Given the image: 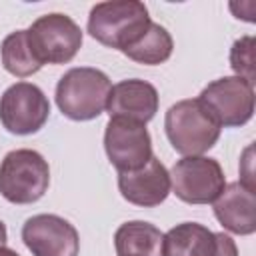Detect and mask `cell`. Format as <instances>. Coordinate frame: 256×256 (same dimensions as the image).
Masks as SVG:
<instances>
[{"mask_svg": "<svg viewBox=\"0 0 256 256\" xmlns=\"http://www.w3.org/2000/svg\"><path fill=\"white\" fill-rule=\"evenodd\" d=\"M152 24L148 8L138 0H112L92 6L88 32L100 44L124 52Z\"/></svg>", "mask_w": 256, "mask_h": 256, "instance_id": "6da1fadb", "label": "cell"}, {"mask_svg": "<svg viewBox=\"0 0 256 256\" xmlns=\"http://www.w3.org/2000/svg\"><path fill=\"white\" fill-rule=\"evenodd\" d=\"M164 130L178 154L202 156L218 142L222 126L198 98H188L168 108Z\"/></svg>", "mask_w": 256, "mask_h": 256, "instance_id": "7a4b0ae2", "label": "cell"}, {"mask_svg": "<svg viewBox=\"0 0 256 256\" xmlns=\"http://www.w3.org/2000/svg\"><path fill=\"white\" fill-rule=\"evenodd\" d=\"M110 90L112 82L102 70L90 66L72 68L56 84V104L70 120H94L106 110Z\"/></svg>", "mask_w": 256, "mask_h": 256, "instance_id": "3957f363", "label": "cell"}, {"mask_svg": "<svg viewBox=\"0 0 256 256\" xmlns=\"http://www.w3.org/2000/svg\"><path fill=\"white\" fill-rule=\"evenodd\" d=\"M50 184V168L42 154L30 148L12 150L0 164V194L12 204L40 200Z\"/></svg>", "mask_w": 256, "mask_h": 256, "instance_id": "277c9868", "label": "cell"}, {"mask_svg": "<svg viewBox=\"0 0 256 256\" xmlns=\"http://www.w3.org/2000/svg\"><path fill=\"white\" fill-rule=\"evenodd\" d=\"M28 40L42 66L66 64L82 46V30L70 16L52 12L32 22L28 28Z\"/></svg>", "mask_w": 256, "mask_h": 256, "instance_id": "5b68a950", "label": "cell"}, {"mask_svg": "<svg viewBox=\"0 0 256 256\" xmlns=\"http://www.w3.org/2000/svg\"><path fill=\"white\" fill-rule=\"evenodd\" d=\"M170 186L186 204H212L226 186L218 160L206 156H184L170 170Z\"/></svg>", "mask_w": 256, "mask_h": 256, "instance_id": "8992f818", "label": "cell"}, {"mask_svg": "<svg viewBox=\"0 0 256 256\" xmlns=\"http://www.w3.org/2000/svg\"><path fill=\"white\" fill-rule=\"evenodd\" d=\"M198 100L222 128H238L254 116V86L238 76H224L200 92Z\"/></svg>", "mask_w": 256, "mask_h": 256, "instance_id": "52a82bcc", "label": "cell"}, {"mask_svg": "<svg viewBox=\"0 0 256 256\" xmlns=\"http://www.w3.org/2000/svg\"><path fill=\"white\" fill-rule=\"evenodd\" d=\"M50 114V102L46 94L30 82H16L0 96V122L18 136L38 132Z\"/></svg>", "mask_w": 256, "mask_h": 256, "instance_id": "ba28073f", "label": "cell"}, {"mask_svg": "<svg viewBox=\"0 0 256 256\" xmlns=\"http://www.w3.org/2000/svg\"><path fill=\"white\" fill-rule=\"evenodd\" d=\"M104 150L118 172L142 168L152 158V140L146 124L122 116L110 118L104 132Z\"/></svg>", "mask_w": 256, "mask_h": 256, "instance_id": "9c48e42d", "label": "cell"}, {"mask_svg": "<svg viewBox=\"0 0 256 256\" xmlns=\"http://www.w3.org/2000/svg\"><path fill=\"white\" fill-rule=\"evenodd\" d=\"M22 240L32 256H78V230L56 214H36L22 226Z\"/></svg>", "mask_w": 256, "mask_h": 256, "instance_id": "30bf717a", "label": "cell"}, {"mask_svg": "<svg viewBox=\"0 0 256 256\" xmlns=\"http://www.w3.org/2000/svg\"><path fill=\"white\" fill-rule=\"evenodd\" d=\"M162 256H238V246L224 232H212L198 222H182L164 234Z\"/></svg>", "mask_w": 256, "mask_h": 256, "instance_id": "8fae6325", "label": "cell"}, {"mask_svg": "<svg viewBox=\"0 0 256 256\" xmlns=\"http://www.w3.org/2000/svg\"><path fill=\"white\" fill-rule=\"evenodd\" d=\"M118 188L124 200L134 206L152 208L162 204L172 186H170V172L166 166L152 156L142 168L132 172H118Z\"/></svg>", "mask_w": 256, "mask_h": 256, "instance_id": "7c38bea8", "label": "cell"}, {"mask_svg": "<svg viewBox=\"0 0 256 256\" xmlns=\"http://www.w3.org/2000/svg\"><path fill=\"white\" fill-rule=\"evenodd\" d=\"M216 220L232 234L248 236L256 232V194L242 182H230L212 202Z\"/></svg>", "mask_w": 256, "mask_h": 256, "instance_id": "4fadbf2b", "label": "cell"}, {"mask_svg": "<svg viewBox=\"0 0 256 256\" xmlns=\"http://www.w3.org/2000/svg\"><path fill=\"white\" fill-rule=\"evenodd\" d=\"M106 110L110 118L122 116L146 124L158 112V90L140 78L122 80L112 86Z\"/></svg>", "mask_w": 256, "mask_h": 256, "instance_id": "5bb4252c", "label": "cell"}, {"mask_svg": "<svg viewBox=\"0 0 256 256\" xmlns=\"http://www.w3.org/2000/svg\"><path fill=\"white\" fill-rule=\"evenodd\" d=\"M164 234L150 222H124L114 234V248L118 256H162Z\"/></svg>", "mask_w": 256, "mask_h": 256, "instance_id": "9a60e30c", "label": "cell"}, {"mask_svg": "<svg viewBox=\"0 0 256 256\" xmlns=\"http://www.w3.org/2000/svg\"><path fill=\"white\" fill-rule=\"evenodd\" d=\"M0 56H2V66L6 72L18 78H26L36 74L42 68V62L36 58L30 40H28V30H16L10 32L0 46Z\"/></svg>", "mask_w": 256, "mask_h": 256, "instance_id": "2e32d148", "label": "cell"}, {"mask_svg": "<svg viewBox=\"0 0 256 256\" xmlns=\"http://www.w3.org/2000/svg\"><path fill=\"white\" fill-rule=\"evenodd\" d=\"M172 50H174V42H172L170 32L164 26L152 22L148 26V30L132 46H128L122 54H126L130 60H134L138 64L156 66V64L166 62L172 56Z\"/></svg>", "mask_w": 256, "mask_h": 256, "instance_id": "e0dca14e", "label": "cell"}, {"mask_svg": "<svg viewBox=\"0 0 256 256\" xmlns=\"http://www.w3.org/2000/svg\"><path fill=\"white\" fill-rule=\"evenodd\" d=\"M254 46H256V42H254L252 36H242L230 48V66H232V70L236 72L238 78L246 80L252 86L256 82V70H254L256 56H254Z\"/></svg>", "mask_w": 256, "mask_h": 256, "instance_id": "ac0fdd59", "label": "cell"}, {"mask_svg": "<svg viewBox=\"0 0 256 256\" xmlns=\"http://www.w3.org/2000/svg\"><path fill=\"white\" fill-rule=\"evenodd\" d=\"M6 240H8V232H6L4 222L0 220V248H2V246H6Z\"/></svg>", "mask_w": 256, "mask_h": 256, "instance_id": "d6986e66", "label": "cell"}, {"mask_svg": "<svg viewBox=\"0 0 256 256\" xmlns=\"http://www.w3.org/2000/svg\"><path fill=\"white\" fill-rule=\"evenodd\" d=\"M0 256H20L16 250H12V248H6V246H2L0 248Z\"/></svg>", "mask_w": 256, "mask_h": 256, "instance_id": "ffe728a7", "label": "cell"}]
</instances>
